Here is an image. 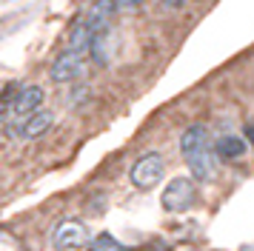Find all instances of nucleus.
Returning <instances> with one entry per match:
<instances>
[{
    "instance_id": "nucleus-4",
    "label": "nucleus",
    "mask_w": 254,
    "mask_h": 251,
    "mask_svg": "<svg viewBox=\"0 0 254 251\" xmlns=\"http://www.w3.org/2000/svg\"><path fill=\"white\" fill-rule=\"evenodd\" d=\"M115 3L112 0H94L92 6H89V11L83 14V26H86V32L92 34V40L97 37V34H103L106 29H109V23H112V17H115Z\"/></svg>"
},
{
    "instance_id": "nucleus-6",
    "label": "nucleus",
    "mask_w": 254,
    "mask_h": 251,
    "mask_svg": "<svg viewBox=\"0 0 254 251\" xmlns=\"http://www.w3.org/2000/svg\"><path fill=\"white\" fill-rule=\"evenodd\" d=\"M83 243H89V228L77 220H66L55 231V246L58 249H80Z\"/></svg>"
},
{
    "instance_id": "nucleus-5",
    "label": "nucleus",
    "mask_w": 254,
    "mask_h": 251,
    "mask_svg": "<svg viewBox=\"0 0 254 251\" xmlns=\"http://www.w3.org/2000/svg\"><path fill=\"white\" fill-rule=\"evenodd\" d=\"M80 71H83V52L66 49L60 57H55V63L49 68V77L55 80V83H69V80H74Z\"/></svg>"
},
{
    "instance_id": "nucleus-10",
    "label": "nucleus",
    "mask_w": 254,
    "mask_h": 251,
    "mask_svg": "<svg viewBox=\"0 0 254 251\" xmlns=\"http://www.w3.org/2000/svg\"><path fill=\"white\" fill-rule=\"evenodd\" d=\"M92 251H126L115 237H109V234H100V237L92 240Z\"/></svg>"
},
{
    "instance_id": "nucleus-14",
    "label": "nucleus",
    "mask_w": 254,
    "mask_h": 251,
    "mask_svg": "<svg viewBox=\"0 0 254 251\" xmlns=\"http://www.w3.org/2000/svg\"><path fill=\"white\" fill-rule=\"evenodd\" d=\"M246 137H249V140H252V143H254V120H252V123H249V126H246Z\"/></svg>"
},
{
    "instance_id": "nucleus-7",
    "label": "nucleus",
    "mask_w": 254,
    "mask_h": 251,
    "mask_svg": "<svg viewBox=\"0 0 254 251\" xmlns=\"http://www.w3.org/2000/svg\"><path fill=\"white\" fill-rule=\"evenodd\" d=\"M52 123H55V114L52 112H40V109H37V112H32L29 114V120L20 126V134H23V140H35V137L46 134Z\"/></svg>"
},
{
    "instance_id": "nucleus-13",
    "label": "nucleus",
    "mask_w": 254,
    "mask_h": 251,
    "mask_svg": "<svg viewBox=\"0 0 254 251\" xmlns=\"http://www.w3.org/2000/svg\"><path fill=\"white\" fill-rule=\"evenodd\" d=\"M183 3H186V0H163V3H160V9H180Z\"/></svg>"
},
{
    "instance_id": "nucleus-1",
    "label": "nucleus",
    "mask_w": 254,
    "mask_h": 251,
    "mask_svg": "<svg viewBox=\"0 0 254 251\" xmlns=\"http://www.w3.org/2000/svg\"><path fill=\"white\" fill-rule=\"evenodd\" d=\"M180 151H183L189 169L200 183L214 180L217 166H214V151L208 146V131L206 126H189L180 137Z\"/></svg>"
},
{
    "instance_id": "nucleus-3",
    "label": "nucleus",
    "mask_w": 254,
    "mask_h": 251,
    "mask_svg": "<svg viewBox=\"0 0 254 251\" xmlns=\"http://www.w3.org/2000/svg\"><path fill=\"white\" fill-rule=\"evenodd\" d=\"M163 174H166V163H163L160 154H143V157L131 166V183L137 186V188H143V191H149V188H154L157 183L163 180Z\"/></svg>"
},
{
    "instance_id": "nucleus-8",
    "label": "nucleus",
    "mask_w": 254,
    "mask_h": 251,
    "mask_svg": "<svg viewBox=\"0 0 254 251\" xmlns=\"http://www.w3.org/2000/svg\"><path fill=\"white\" fill-rule=\"evenodd\" d=\"M40 103H43V89H40V86H26V89H20V94L14 97V112L32 114V112L40 109Z\"/></svg>"
},
{
    "instance_id": "nucleus-9",
    "label": "nucleus",
    "mask_w": 254,
    "mask_h": 251,
    "mask_svg": "<svg viewBox=\"0 0 254 251\" xmlns=\"http://www.w3.org/2000/svg\"><path fill=\"white\" fill-rule=\"evenodd\" d=\"M217 157L223 160H240L243 154H246V140L237 134H226V137H220L217 140Z\"/></svg>"
},
{
    "instance_id": "nucleus-12",
    "label": "nucleus",
    "mask_w": 254,
    "mask_h": 251,
    "mask_svg": "<svg viewBox=\"0 0 254 251\" xmlns=\"http://www.w3.org/2000/svg\"><path fill=\"white\" fill-rule=\"evenodd\" d=\"M112 3H115V9H137L140 3H143V0H112Z\"/></svg>"
},
{
    "instance_id": "nucleus-11",
    "label": "nucleus",
    "mask_w": 254,
    "mask_h": 251,
    "mask_svg": "<svg viewBox=\"0 0 254 251\" xmlns=\"http://www.w3.org/2000/svg\"><path fill=\"white\" fill-rule=\"evenodd\" d=\"M17 94H20V89H17V83H12V86H6V89H3L0 100H3V103H9V100H12V103H14V97H17Z\"/></svg>"
},
{
    "instance_id": "nucleus-2",
    "label": "nucleus",
    "mask_w": 254,
    "mask_h": 251,
    "mask_svg": "<svg viewBox=\"0 0 254 251\" xmlns=\"http://www.w3.org/2000/svg\"><path fill=\"white\" fill-rule=\"evenodd\" d=\"M197 200V191H194V183L189 180V177H174L166 188H163V208L166 211H174V214H180V211H189Z\"/></svg>"
}]
</instances>
